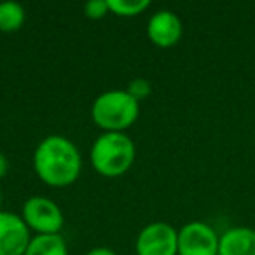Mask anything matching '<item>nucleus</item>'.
I'll list each match as a JSON object with an SVG mask.
<instances>
[{"instance_id":"dca6fc26","label":"nucleus","mask_w":255,"mask_h":255,"mask_svg":"<svg viewBox=\"0 0 255 255\" xmlns=\"http://www.w3.org/2000/svg\"><path fill=\"white\" fill-rule=\"evenodd\" d=\"M9 171V161L4 152H0V178H4Z\"/></svg>"},{"instance_id":"20e7f679","label":"nucleus","mask_w":255,"mask_h":255,"mask_svg":"<svg viewBox=\"0 0 255 255\" xmlns=\"http://www.w3.org/2000/svg\"><path fill=\"white\" fill-rule=\"evenodd\" d=\"M21 217L37 234H60L65 217L58 203L46 196H30L21 208Z\"/></svg>"},{"instance_id":"9b49d317","label":"nucleus","mask_w":255,"mask_h":255,"mask_svg":"<svg viewBox=\"0 0 255 255\" xmlns=\"http://www.w3.org/2000/svg\"><path fill=\"white\" fill-rule=\"evenodd\" d=\"M26 12L19 2L4 0L0 2V32H16L23 26Z\"/></svg>"},{"instance_id":"423d86ee","label":"nucleus","mask_w":255,"mask_h":255,"mask_svg":"<svg viewBox=\"0 0 255 255\" xmlns=\"http://www.w3.org/2000/svg\"><path fill=\"white\" fill-rule=\"evenodd\" d=\"M219 234L210 224L192 220L178 229V255H219Z\"/></svg>"},{"instance_id":"1a4fd4ad","label":"nucleus","mask_w":255,"mask_h":255,"mask_svg":"<svg viewBox=\"0 0 255 255\" xmlns=\"http://www.w3.org/2000/svg\"><path fill=\"white\" fill-rule=\"evenodd\" d=\"M219 255H255V229L231 227L219 238Z\"/></svg>"},{"instance_id":"f3484780","label":"nucleus","mask_w":255,"mask_h":255,"mask_svg":"<svg viewBox=\"0 0 255 255\" xmlns=\"http://www.w3.org/2000/svg\"><path fill=\"white\" fill-rule=\"evenodd\" d=\"M0 206H2V191H0Z\"/></svg>"},{"instance_id":"f257e3e1","label":"nucleus","mask_w":255,"mask_h":255,"mask_svg":"<svg viewBox=\"0 0 255 255\" xmlns=\"http://www.w3.org/2000/svg\"><path fill=\"white\" fill-rule=\"evenodd\" d=\"M33 170L51 187H67L81 175V152L68 136L49 135L33 152Z\"/></svg>"},{"instance_id":"0eeeda50","label":"nucleus","mask_w":255,"mask_h":255,"mask_svg":"<svg viewBox=\"0 0 255 255\" xmlns=\"http://www.w3.org/2000/svg\"><path fill=\"white\" fill-rule=\"evenodd\" d=\"M32 236L21 215L0 210V255H25Z\"/></svg>"},{"instance_id":"2eb2a0df","label":"nucleus","mask_w":255,"mask_h":255,"mask_svg":"<svg viewBox=\"0 0 255 255\" xmlns=\"http://www.w3.org/2000/svg\"><path fill=\"white\" fill-rule=\"evenodd\" d=\"M86 255H117L112 248H107V247H96L91 248L89 252H86Z\"/></svg>"},{"instance_id":"39448f33","label":"nucleus","mask_w":255,"mask_h":255,"mask_svg":"<svg viewBox=\"0 0 255 255\" xmlns=\"http://www.w3.org/2000/svg\"><path fill=\"white\" fill-rule=\"evenodd\" d=\"M136 255H178V231L168 222H150L136 236Z\"/></svg>"},{"instance_id":"ddd939ff","label":"nucleus","mask_w":255,"mask_h":255,"mask_svg":"<svg viewBox=\"0 0 255 255\" xmlns=\"http://www.w3.org/2000/svg\"><path fill=\"white\" fill-rule=\"evenodd\" d=\"M110 11L109 0H88L84 4V12L88 18L91 19H100Z\"/></svg>"},{"instance_id":"f03ea898","label":"nucleus","mask_w":255,"mask_h":255,"mask_svg":"<svg viewBox=\"0 0 255 255\" xmlns=\"http://www.w3.org/2000/svg\"><path fill=\"white\" fill-rule=\"evenodd\" d=\"M135 142L124 131H103L89 150L91 164L103 177H119L135 161Z\"/></svg>"},{"instance_id":"9d476101","label":"nucleus","mask_w":255,"mask_h":255,"mask_svg":"<svg viewBox=\"0 0 255 255\" xmlns=\"http://www.w3.org/2000/svg\"><path fill=\"white\" fill-rule=\"evenodd\" d=\"M25 255H68V247L61 234H37L32 236Z\"/></svg>"},{"instance_id":"6e6552de","label":"nucleus","mask_w":255,"mask_h":255,"mask_svg":"<svg viewBox=\"0 0 255 255\" xmlns=\"http://www.w3.org/2000/svg\"><path fill=\"white\" fill-rule=\"evenodd\" d=\"M182 33H184L182 19L168 9L156 11L147 23V37L150 39V42L159 47L175 46L182 39Z\"/></svg>"},{"instance_id":"4468645a","label":"nucleus","mask_w":255,"mask_h":255,"mask_svg":"<svg viewBox=\"0 0 255 255\" xmlns=\"http://www.w3.org/2000/svg\"><path fill=\"white\" fill-rule=\"evenodd\" d=\"M126 91L129 93L136 102H140L142 98H145V96L150 95V82L147 81V79H142V77L133 79V81L129 82V86H128Z\"/></svg>"},{"instance_id":"f8f14e48","label":"nucleus","mask_w":255,"mask_h":255,"mask_svg":"<svg viewBox=\"0 0 255 255\" xmlns=\"http://www.w3.org/2000/svg\"><path fill=\"white\" fill-rule=\"evenodd\" d=\"M150 5L149 0H109V7L117 16L142 14Z\"/></svg>"},{"instance_id":"7ed1b4c3","label":"nucleus","mask_w":255,"mask_h":255,"mask_svg":"<svg viewBox=\"0 0 255 255\" xmlns=\"http://www.w3.org/2000/svg\"><path fill=\"white\" fill-rule=\"evenodd\" d=\"M140 114V103L126 89H109L96 96L91 117L103 131H124Z\"/></svg>"}]
</instances>
